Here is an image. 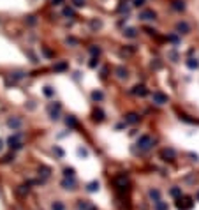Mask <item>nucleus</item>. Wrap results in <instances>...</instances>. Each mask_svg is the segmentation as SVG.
<instances>
[{
  "instance_id": "obj_1",
  "label": "nucleus",
  "mask_w": 199,
  "mask_h": 210,
  "mask_svg": "<svg viewBox=\"0 0 199 210\" xmlns=\"http://www.w3.org/2000/svg\"><path fill=\"white\" fill-rule=\"evenodd\" d=\"M192 207H194V201L190 198H180L176 201V208L178 210H190Z\"/></svg>"
},
{
  "instance_id": "obj_2",
  "label": "nucleus",
  "mask_w": 199,
  "mask_h": 210,
  "mask_svg": "<svg viewBox=\"0 0 199 210\" xmlns=\"http://www.w3.org/2000/svg\"><path fill=\"white\" fill-rule=\"evenodd\" d=\"M7 143H9V146H11V148H14V150H18V148H21V146H23V143H21V136H19V134L11 136V138L7 140Z\"/></svg>"
},
{
  "instance_id": "obj_3",
  "label": "nucleus",
  "mask_w": 199,
  "mask_h": 210,
  "mask_svg": "<svg viewBox=\"0 0 199 210\" xmlns=\"http://www.w3.org/2000/svg\"><path fill=\"white\" fill-rule=\"evenodd\" d=\"M152 99H153V102H157V104H166L167 101H169V97H167L166 94H162V92H153V94H152Z\"/></svg>"
},
{
  "instance_id": "obj_4",
  "label": "nucleus",
  "mask_w": 199,
  "mask_h": 210,
  "mask_svg": "<svg viewBox=\"0 0 199 210\" xmlns=\"http://www.w3.org/2000/svg\"><path fill=\"white\" fill-rule=\"evenodd\" d=\"M152 143H153V141H152L150 136H141L139 141H138V146H139V148H143V150H148Z\"/></svg>"
},
{
  "instance_id": "obj_5",
  "label": "nucleus",
  "mask_w": 199,
  "mask_h": 210,
  "mask_svg": "<svg viewBox=\"0 0 199 210\" xmlns=\"http://www.w3.org/2000/svg\"><path fill=\"white\" fill-rule=\"evenodd\" d=\"M160 157H162L164 161H174V159H176V154H174L173 148H164V150L160 152Z\"/></svg>"
},
{
  "instance_id": "obj_6",
  "label": "nucleus",
  "mask_w": 199,
  "mask_h": 210,
  "mask_svg": "<svg viewBox=\"0 0 199 210\" xmlns=\"http://www.w3.org/2000/svg\"><path fill=\"white\" fill-rule=\"evenodd\" d=\"M114 184H116L120 189H127L129 180H127V177H125V175H120V177H116V178H114Z\"/></svg>"
},
{
  "instance_id": "obj_7",
  "label": "nucleus",
  "mask_w": 199,
  "mask_h": 210,
  "mask_svg": "<svg viewBox=\"0 0 199 210\" xmlns=\"http://www.w3.org/2000/svg\"><path fill=\"white\" fill-rule=\"evenodd\" d=\"M7 125H9V127H11L13 131H16V129L21 127V120H19L18 117H11V118L7 120Z\"/></svg>"
},
{
  "instance_id": "obj_8",
  "label": "nucleus",
  "mask_w": 199,
  "mask_h": 210,
  "mask_svg": "<svg viewBox=\"0 0 199 210\" xmlns=\"http://www.w3.org/2000/svg\"><path fill=\"white\" fill-rule=\"evenodd\" d=\"M62 187L67 189V191H74V189H76L74 178H65V180H62Z\"/></svg>"
},
{
  "instance_id": "obj_9",
  "label": "nucleus",
  "mask_w": 199,
  "mask_h": 210,
  "mask_svg": "<svg viewBox=\"0 0 199 210\" xmlns=\"http://www.w3.org/2000/svg\"><path fill=\"white\" fill-rule=\"evenodd\" d=\"M176 30L180 34H188V32H190V27H188V23H185V21H180L176 25Z\"/></svg>"
},
{
  "instance_id": "obj_10",
  "label": "nucleus",
  "mask_w": 199,
  "mask_h": 210,
  "mask_svg": "<svg viewBox=\"0 0 199 210\" xmlns=\"http://www.w3.org/2000/svg\"><path fill=\"white\" fill-rule=\"evenodd\" d=\"M125 122H127V124H136V122H139V115H136V113H129L127 117H125Z\"/></svg>"
},
{
  "instance_id": "obj_11",
  "label": "nucleus",
  "mask_w": 199,
  "mask_h": 210,
  "mask_svg": "<svg viewBox=\"0 0 199 210\" xmlns=\"http://www.w3.org/2000/svg\"><path fill=\"white\" fill-rule=\"evenodd\" d=\"M139 18L141 19H155V13L153 11H143V13H139Z\"/></svg>"
},
{
  "instance_id": "obj_12",
  "label": "nucleus",
  "mask_w": 199,
  "mask_h": 210,
  "mask_svg": "<svg viewBox=\"0 0 199 210\" xmlns=\"http://www.w3.org/2000/svg\"><path fill=\"white\" fill-rule=\"evenodd\" d=\"M134 94H136V96H146V94H148V92H146V88L143 87V85H138V87H134V90H132Z\"/></svg>"
},
{
  "instance_id": "obj_13",
  "label": "nucleus",
  "mask_w": 199,
  "mask_h": 210,
  "mask_svg": "<svg viewBox=\"0 0 199 210\" xmlns=\"http://www.w3.org/2000/svg\"><path fill=\"white\" fill-rule=\"evenodd\" d=\"M150 198L153 199L155 203L160 201V193H159V189H152V191H150Z\"/></svg>"
},
{
  "instance_id": "obj_14",
  "label": "nucleus",
  "mask_w": 199,
  "mask_h": 210,
  "mask_svg": "<svg viewBox=\"0 0 199 210\" xmlns=\"http://www.w3.org/2000/svg\"><path fill=\"white\" fill-rule=\"evenodd\" d=\"M93 120L102 122V120H104V111H102V110H95V111H93Z\"/></svg>"
},
{
  "instance_id": "obj_15",
  "label": "nucleus",
  "mask_w": 199,
  "mask_h": 210,
  "mask_svg": "<svg viewBox=\"0 0 199 210\" xmlns=\"http://www.w3.org/2000/svg\"><path fill=\"white\" fill-rule=\"evenodd\" d=\"M90 203L85 201V199H81V201H78V210H90Z\"/></svg>"
},
{
  "instance_id": "obj_16",
  "label": "nucleus",
  "mask_w": 199,
  "mask_h": 210,
  "mask_svg": "<svg viewBox=\"0 0 199 210\" xmlns=\"http://www.w3.org/2000/svg\"><path fill=\"white\" fill-rule=\"evenodd\" d=\"M87 191H88V193H95V191H99V182H90V184L87 185Z\"/></svg>"
},
{
  "instance_id": "obj_17",
  "label": "nucleus",
  "mask_w": 199,
  "mask_h": 210,
  "mask_svg": "<svg viewBox=\"0 0 199 210\" xmlns=\"http://www.w3.org/2000/svg\"><path fill=\"white\" fill-rule=\"evenodd\" d=\"M173 9H176V11H183L185 4L182 2V0H174V2H173Z\"/></svg>"
},
{
  "instance_id": "obj_18",
  "label": "nucleus",
  "mask_w": 199,
  "mask_h": 210,
  "mask_svg": "<svg viewBox=\"0 0 199 210\" xmlns=\"http://www.w3.org/2000/svg\"><path fill=\"white\" fill-rule=\"evenodd\" d=\"M92 99H93V101H102V99H104V94L99 92V90H95V92H92Z\"/></svg>"
},
{
  "instance_id": "obj_19",
  "label": "nucleus",
  "mask_w": 199,
  "mask_h": 210,
  "mask_svg": "<svg viewBox=\"0 0 199 210\" xmlns=\"http://www.w3.org/2000/svg\"><path fill=\"white\" fill-rule=\"evenodd\" d=\"M64 177L65 178H74V168H65V170H64Z\"/></svg>"
},
{
  "instance_id": "obj_20",
  "label": "nucleus",
  "mask_w": 199,
  "mask_h": 210,
  "mask_svg": "<svg viewBox=\"0 0 199 210\" xmlns=\"http://www.w3.org/2000/svg\"><path fill=\"white\" fill-rule=\"evenodd\" d=\"M51 210H65V205L62 201H55L53 205H51Z\"/></svg>"
},
{
  "instance_id": "obj_21",
  "label": "nucleus",
  "mask_w": 199,
  "mask_h": 210,
  "mask_svg": "<svg viewBox=\"0 0 199 210\" xmlns=\"http://www.w3.org/2000/svg\"><path fill=\"white\" fill-rule=\"evenodd\" d=\"M116 74H118V78H122V80L129 76V74H127V69H123V67H118V69H116Z\"/></svg>"
},
{
  "instance_id": "obj_22",
  "label": "nucleus",
  "mask_w": 199,
  "mask_h": 210,
  "mask_svg": "<svg viewBox=\"0 0 199 210\" xmlns=\"http://www.w3.org/2000/svg\"><path fill=\"white\" fill-rule=\"evenodd\" d=\"M125 35H127V37H136V35H138V32H136V28H127V30H125V32H123Z\"/></svg>"
},
{
  "instance_id": "obj_23",
  "label": "nucleus",
  "mask_w": 199,
  "mask_h": 210,
  "mask_svg": "<svg viewBox=\"0 0 199 210\" xmlns=\"http://www.w3.org/2000/svg\"><path fill=\"white\" fill-rule=\"evenodd\" d=\"M90 53H92L93 57H99V55H100V48H99V46H90Z\"/></svg>"
},
{
  "instance_id": "obj_24",
  "label": "nucleus",
  "mask_w": 199,
  "mask_h": 210,
  "mask_svg": "<svg viewBox=\"0 0 199 210\" xmlns=\"http://www.w3.org/2000/svg\"><path fill=\"white\" fill-rule=\"evenodd\" d=\"M187 66H188V67H190V69H197V66H199V62H197L196 58H190V60H188V62H187Z\"/></svg>"
},
{
  "instance_id": "obj_25",
  "label": "nucleus",
  "mask_w": 199,
  "mask_h": 210,
  "mask_svg": "<svg viewBox=\"0 0 199 210\" xmlns=\"http://www.w3.org/2000/svg\"><path fill=\"white\" fill-rule=\"evenodd\" d=\"M155 210H167V203H164V201H157V203H155Z\"/></svg>"
},
{
  "instance_id": "obj_26",
  "label": "nucleus",
  "mask_w": 199,
  "mask_h": 210,
  "mask_svg": "<svg viewBox=\"0 0 199 210\" xmlns=\"http://www.w3.org/2000/svg\"><path fill=\"white\" fill-rule=\"evenodd\" d=\"M65 124L69 125V127H76V118L74 117H67L65 118Z\"/></svg>"
},
{
  "instance_id": "obj_27",
  "label": "nucleus",
  "mask_w": 199,
  "mask_h": 210,
  "mask_svg": "<svg viewBox=\"0 0 199 210\" xmlns=\"http://www.w3.org/2000/svg\"><path fill=\"white\" fill-rule=\"evenodd\" d=\"M171 196H174V198L182 196V189H180V187H173V189H171Z\"/></svg>"
},
{
  "instance_id": "obj_28",
  "label": "nucleus",
  "mask_w": 199,
  "mask_h": 210,
  "mask_svg": "<svg viewBox=\"0 0 199 210\" xmlns=\"http://www.w3.org/2000/svg\"><path fill=\"white\" fill-rule=\"evenodd\" d=\"M53 88H51V87H44V96H48V97H51V96H53Z\"/></svg>"
},
{
  "instance_id": "obj_29",
  "label": "nucleus",
  "mask_w": 199,
  "mask_h": 210,
  "mask_svg": "<svg viewBox=\"0 0 199 210\" xmlns=\"http://www.w3.org/2000/svg\"><path fill=\"white\" fill-rule=\"evenodd\" d=\"M39 173H41V175H44V177H48V175H49V168L43 166V168H41V170H39Z\"/></svg>"
},
{
  "instance_id": "obj_30",
  "label": "nucleus",
  "mask_w": 199,
  "mask_h": 210,
  "mask_svg": "<svg viewBox=\"0 0 199 210\" xmlns=\"http://www.w3.org/2000/svg\"><path fill=\"white\" fill-rule=\"evenodd\" d=\"M65 67H67L65 62H60V64H57V66H55V69H57V71H64Z\"/></svg>"
},
{
  "instance_id": "obj_31",
  "label": "nucleus",
  "mask_w": 199,
  "mask_h": 210,
  "mask_svg": "<svg viewBox=\"0 0 199 210\" xmlns=\"http://www.w3.org/2000/svg\"><path fill=\"white\" fill-rule=\"evenodd\" d=\"M64 16H74V11H72L71 7H65L64 9Z\"/></svg>"
},
{
  "instance_id": "obj_32",
  "label": "nucleus",
  "mask_w": 199,
  "mask_h": 210,
  "mask_svg": "<svg viewBox=\"0 0 199 210\" xmlns=\"http://www.w3.org/2000/svg\"><path fill=\"white\" fill-rule=\"evenodd\" d=\"M97 66H99V60H97V57H93V58L90 60V67L93 69V67H97Z\"/></svg>"
},
{
  "instance_id": "obj_33",
  "label": "nucleus",
  "mask_w": 199,
  "mask_h": 210,
  "mask_svg": "<svg viewBox=\"0 0 199 210\" xmlns=\"http://www.w3.org/2000/svg\"><path fill=\"white\" fill-rule=\"evenodd\" d=\"M72 4H74L76 7H83L85 5V0H72Z\"/></svg>"
},
{
  "instance_id": "obj_34",
  "label": "nucleus",
  "mask_w": 199,
  "mask_h": 210,
  "mask_svg": "<svg viewBox=\"0 0 199 210\" xmlns=\"http://www.w3.org/2000/svg\"><path fill=\"white\" fill-rule=\"evenodd\" d=\"M78 154H79V155H83V157H87V155H88V150L81 146V148H78Z\"/></svg>"
},
{
  "instance_id": "obj_35",
  "label": "nucleus",
  "mask_w": 199,
  "mask_h": 210,
  "mask_svg": "<svg viewBox=\"0 0 199 210\" xmlns=\"http://www.w3.org/2000/svg\"><path fill=\"white\" fill-rule=\"evenodd\" d=\"M19 194H27L28 193V185H21V189H18Z\"/></svg>"
},
{
  "instance_id": "obj_36",
  "label": "nucleus",
  "mask_w": 199,
  "mask_h": 210,
  "mask_svg": "<svg viewBox=\"0 0 199 210\" xmlns=\"http://www.w3.org/2000/svg\"><path fill=\"white\" fill-rule=\"evenodd\" d=\"M27 21H28V25H35V23H37V19H35V16H28Z\"/></svg>"
},
{
  "instance_id": "obj_37",
  "label": "nucleus",
  "mask_w": 199,
  "mask_h": 210,
  "mask_svg": "<svg viewBox=\"0 0 199 210\" xmlns=\"http://www.w3.org/2000/svg\"><path fill=\"white\" fill-rule=\"evenodd\" d=\"M53 150L57 152V155H58V157H64V150H62V148H58V146H55Z\"/></svg>"
},
{
  "instance_id": "obj_38",
  "label": "nucleus",
  "mask_w": 199,
  "mask_h": 210,
  "mask_svg": "<svg viewBox=\"0 0 199 210\" xmlns=\"http://www.w3.org/2000/svg\"><path fill=\"white\" fill-rule=\"evenodd\" d=\"M143 4H144V0H134V5L136 7H141Z\"/></svg>"
},
{
  "instance_id": "obj_39",
  "label": "nucleus",
  "mask_w": 199,
  "mask_h": 210,
  "mask_svg": "<svg viewBox=\"0 0 199 210\" xmlns=\"http://www.w3.org/2000/svg\"><path fill=\"white\" fill-rule=\"evenodd\" d=\"M100 21H92V28H100Z\"/></svg>"
},
{
  "instance_id": "obj_40",
  "label": "nucleus",
  "mask_w": 199,
  "mask_h": 210,
  "mask_svg": "<svg viewBox=\"0 0 199 210\" xmlns=\"http://www.w3.org/2000/svg\"><path fill=\"white\" fill-rule=\"evenodd\" d=\"M13 159H14L13 155H5V157H4V163H9V161H13Z\"/></svg>"
},
{
  "instance_id": "obj_41",
  "label": "nucleus",
  "mask_w": 199,
  "mask_h": 210,
  "mask_svg": "<svg viewBox=\"0 0 199 210\" xmlns=\"http://www.w3.org/2000/svg\"><path fill=\"white\" fill-rule=\"evenodd\" d=\"M23 76H25V74H23V72H14V78H16V80H19V78H23Z\"/></svg>"
},
{
  "instance_id": "obj_42",
  "label": "nucleus",
  "mask_w": 199,
  "mask_h": 210,
  "mask_svg": "<svg viewBox=\"0 0 199 210\" xmlns=\"http://www.w3.org/2000/svg\"><path fill=\"white\" fill-rule=\"evenodd\" d=\"M169 41H173V43L176 44V43H178V37H176V35H169Z\"/></svg>"
},
{
  "instance_id": "obj_43",
  "label": "nucleus",
  "mask_w": 199,
  "mask_h": 210,
  "mask_svg": "<svg viewBox=\"0 0 199 210\" xmlns=\"http://www.w3.org/2000/svg\"><path fill=\"white\" fill-rule=\"evenodd\" d=\"M67 43H71V44H76L78 41H76V39H72V37H69V39H67Z\"/></svg>"
},
{
  "instance_id": "obj_44",
  "label": "nucleus",
  "mask_w": 199,
  "mask_h": 210,
  "mask_svg": "<svg viewBox=\"0 0 199 210\" xmlns=\"http://www.w3.org/2000/svg\"><path fill=\"white\" fill-rule=\"evenodd\" d=\"M62 2H64V0H53V4H55V5H60Z\"/></svg>"
},
{
  "instance_id": "obj_45",
  "label": "nucleus",
  "mask_w": 199,
  "mask_h": 210,
  "mask_svg": "<svg viewBox=\"0 0 199 210\" xmlns=\"http://www.w3.org/2000/svg\"><path fill=\"white\" fill-rule=\"evenodd\" d=\"M2 148H4V141L0 140V152H2Z\"/></svg>"
}]
</instances>
